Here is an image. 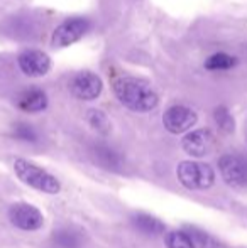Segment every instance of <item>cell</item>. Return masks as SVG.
<instances>
[{
    "mask_svg": "<svg viewBox=\"0 0 247 248\" xmlns=\"http://www.w3.org/2000/svg\"><path fill=\"white\" fill-rule=\"evenodd\" d=\"M114 92L120 103L132 111L144 113L158 107V95L144 79L122 76L114 83Z\"/></svg>",
    "mask_w": 247,
    "mask_h": 248,
    "instance_id": "6da1fadb",
    "label": "cell"
},
{
    "mask_svg": "<svg viewBox=\"0 0 247 248\" xmlns=\"http://www.w3.org/2000/svg\"><path fill=\"white\" fill-rule=\"evenodd\" d=\"M14 169L16 174L19 176V179L24 184L34 187L37 191H43L46 194H58L61 189L60 181L54 176H51L49 172H46L44 169L37 167L36 164L29 162V160L24 159H17L14 162Z\"/></svg>",
    "mask_w": 247,
    "mask_h": 248,
    "instance_id": "7a4b0ae2",
    "label": "cell"
},
{
    "mask_svg": "<svg viewBox=\"0 0 247 248\" xmlns=\"http://www.w3.org/2000/svg\"><path fill=\"white\" fill-rule=\"evenodd\" d=\"M178 179L188 189H207L214 184L215 172L208 164L185 160L178 166Z\"/></svg>",
    "mask_w": 247,
    "mask_h": 248,
    "instance_id": "3957f363",
    "label": "cell"
},
{
    "mask_svg": "<svg viewBox=\"0 0 247 248\" xmlns=\"http://www.w3.org/2000/svg\"><path fill=\"white\" fill-rule=\"evenodd\" d=\"M224 181L232 187H247V160L239 155H224L218 160Z\"/></svg>",
    "mask_w": 247,
    "mask_h": 248,
    "instance_id": "277c9868",
    "label": "cell"
},
{
    "mask_svg": "<svg viewBox=\"0 0 247 248\" xmlns=\"http://www.w3.org/2000/svg\"><path fill=\"white\" fill-rule=\"evenodd\" d=\"M9 218L14 226H17L20 230H26V232L39 230L44 223L43 213L36 206L27 204V202H17V204H14L9 209Z\"/></svg>",
    "mask_w": 247,
    "mask_h": 248,
    "instance_id": "5b68a950",
    "label": "cell"
},
{
    "mask_svg": "<svg viewBox=\"0 0 247 248\" xmlns=\"http://www.w3.org/2000/svg\"><path fill=\"white\" fill-rule=\"evenodd\" d=\"M88 27H90V24H88V20H85V19L75 17V19L65 20L61 26H58L56 29H54L53 46L54 47H66V46H69V44L76 43V41L82 39V37L85 36Z\"/></svg>",
    "mask_w": 247,
    "mask_h": 248,
    "instance_id": "8992f818",
    "label": "cell"
},
{
    "mask_svg": "<svg viewBox=\"0 0 247 248\" xmlns=\"http://www.w3.org/2000/svg\"><path fill=\"white\" fill-rule=\"evenodd\" d=\"M163 124L171 134H183L197 124V113L191 108L176 105L165 111Z\"/></svg>",
    "mask_w": 247,
    "mask_h": 248,
    "instance_id": "52a82bcc",
    "label": "cell"
},
{
    "mask_svg": "<svg viewBox=\"0 0 247 248\" xmlns=\"http://www.w3.org/2000/svg\"><path fill=\"white\" fill-rule=\"evenodd\" d=\"M71 93L78 100H95L102 93V79L95 73L83 71L71 81Z\"/></svg>",
    "mask_w": 247,
    "mask_h": 248,
    "instance_id": "ba28073f",
    "label": "cell"
},
{
    "mask_svg": "<svg viewBox=\"0 0 247 248\" xmlns=\"http://www.w3.org/2000/svg\"><path fill=\"white\" fill-rule=\"evenodd\" d=\"M183 145V150L191 157H203L207 154L212 152L215 145V139L212 135L210 130H195V132H190L181 142Z\"/></svg>",
    "mask_w": 247,
    "mask_h": 248,
    "instance_id": "9c48e42d",
    "label": "cell"
},
{
    "mask_svg": "<svg viewBox=\"0 0 247 248\" xmlns=\"http://www.w3.org/2000/svg\"><path fill=\"white\" fill-rule=\"evenodd\" d=\"M19 68L22 69V73L27 76H43L49 71L51 59L48 58V54H44V52L29 49V51L20 52Z\"/></svg>",
    "mask_w": 247,
    "mask_h": 248,
    "instance_id": "30bf717a",
    "label": "cell"
},
{
    "mask_svg": "<svg viewBox=\"0 0 247 248\" xmlns=\"http://www.w3.org/2000/svg\"><path fill=\"white\" fill-rule=\"evenodd\" d=\"M17 107L24 111L36 113V111H41L48 107V96H46V93L39 88L24 90V92L17 96Z\"/></svg>",
    "mask_w": 247,
    "mask_h": 248,
    "instance_id": "8fae6325",
    "label": "cell"
},
{
    "mask_svg": "<svg viewBox=\"0 0 247 248\" xmlns=\"http://www.w3.org/2000/svg\"><path fill=\"white\" fill-rule=\"evenodd\" d=\"M132 225H134L141 233H144V235L156 236V235H161V233H165V225H163L158 218H154V216H149V215H144V213H141V215H135L134 218H132Z\"/></svg>",
    "mask_w": 247,
    "mask_h": 248,
    "instance_id": "7c38bea8",
    "label": "cell"
},
{
    "mask_svg": "<svg viewBox=\"0 0 247 248\" xmlns=\"http://www.w3.org/2000/svg\"><path fill=\"white\" fill-rule=\"evenodd\" d=\"M93 155H95V160L100 164L102 167H105V169H119L120 167V157L117 155V152H114L112 149L109 147H97L95 152H93Z\"/></svg>",
    "mask_w": 247,
    "mask_h": 248,
    "instance_id": "4fadbf2b",
    "label": "cell"
},
{
    "mask_svg": "<svg viewBox=\"0 0 247 248\" xmlns=\"http://www.w3.org/2000/svg\"><path fill=\"white\" fill-rule=\"evenodd\" d=\"M54 242L61 248H80L82 245V236L71 230H60L54 233Z\"/></svg>",
    "mask_w": 247,
    "mask_h": 248,
    "instance_id": "5bb4252c",
    "label": "cell"
},
{
    "mask_svg": "<svg viewBox=\"0 0 247 248\" xmlns=\"http://www.w3.org/2000/svg\"><path fill=\"white\" fill-rule=\"evenodd\" d=\"M237 59L232 58L229 54H224V52H218V54H214L207 59L205 62V68L207 69H231L235 66Z\"/></svg>",
    "mask_w": 247,
    "mask_h": 248,
    "instance_id": "9a60e30c",
    "label": "cell"
},
{
    "mask_svg": "<svg viewBox=\"0 0 247 248\" xmlns=\"http://www.w3.org/2000/svg\"><path fill=\"white\" fill-rule=\"evenodd\" d=\"M166 245L168 248H197L191 236L185 232H171L166 235Z\"/></svg>",
    "mask_w": 247,
    "mask_h": 248,
    "instance_id": "2e32d148",
    "label": "cell"
},
{
    "mask_svg": "<svg viewBox=\"0 0 247 248\" xmlns=\"http://www.w3.org/2000/svg\"><path fill=\"white\" fill-rule=\"evenodd\" d=\"M88 122L97 132L100 134H107L110 130V122L107 118L105 113H102L100 110H90L88 111Z\"/></svg>",
    "mask_w": 247,
    "mask_h": 248,
    "instance_id": "e0dca14e",
    "label": "cell"
},
{
    "mask_svg": "<svg viewBox=\"0 0 247 248\" xmlns=\"http://www.w3.org/2000/svg\"><path fill=\"white\" fill-rule=\"evenodd\" d=\"M190 236H191V240H193L195 247H200V248H224L215 238H212L210 235H207V233H203V232H198V230H191Z\"/></svg>",
    "mask_w": 247,
    "mask_h": 248,
    "instance_id": "ac0fdd59",
    "label": "cell"
},
{
    "mask_svg": "<svg viewBox=\"0 0 247 248\" xmlns=\"http://www.w3.org/2000/svg\"><path fill=\"white\" fill-rule=\"evenodd\" d=\"M215 122H217V125L222 128L224 132H232L234 130V118H232V115L229 113L227 108L220 107L215 110Z\"/></svg>",
    "mask_w": 247,
    "mask_h": 248,
    "instance_id": "d6986e66",
    "label": "cell"
},
{
    "mask_svg": "<svg viewBox=\"0 0 247 248\" xmlns=\"http://www.w3.org/2000/svg\"><path fill=\"white\" fill-rule=\"evenodd\" d=\"M14 135H16L19 140H26V142H34L37 139L34 128L29 127L27 124H17L16 127H14Z\"/></svg>",
    "mask_w": 247,
    "mask_h": 248,
    "instance_id": "ffe728a7",
    "label": "cell"
}]
</instances>
